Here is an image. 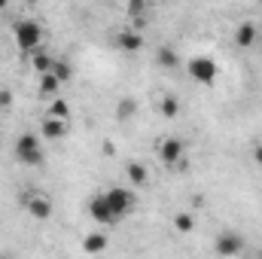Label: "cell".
<instances>
[{
	"instance_id": "obj_12",
	"label": "cell",
	"mask_w": 262,
	"mask_h": 259,
	"mask_svg": "<svg viewBox=\"0 0 262 259\" xmlns=\"http://www.w3.org/2000/svg\"><path fill=\"white\" fill-rule=\"evenodd\" d=\"M40 131H43V137H46V140H61V137L67 134V122H58V119L46 116V119L40 122Z\"/></svg>"
},
{
	"instance_id": "obj_1",
	"label": "cell",
	"mask_w": 262,
	"mask_h": 259,
	"mask_svg": "<svg viewBox=\"0 0 262 259\" xmlns=\"http://www.w3.org/2000/svg\"><path fill=\"white\" fill-rule=\"evenodd\" d=\"M12 34H15V46H18L21 52H28V55L40 52L43 28H40L34 18H18V21H15V28H12Z\"/></svg>"
},
{
	"instance_id": "obj_14",
	"label": "cell",
	"mask_w": 262,
	"mask_h": 259,
	"mask_svg": "<svg viewBox=\"0 0 262 259\" xmlns=\"http://www.w3.org/2000/svg\"><path fill=\"white\" fill-rule=\"evenodd\" d=\"M156 61L162 67H180V55H177L171 46H159V49H156Z\"/></svg>"
},
{
	"instance_id": "obj_19",
	"label": "cell",
	"mask_w": 262,
	"mask_h": 259,
	"mask_svg": "<svg viewBox=\"0 0 262 259\" xmlns=\"http://www.w3.org/2000/svg\"><path fill=\"white\" fill-rule=\"evenodd\" d=\"M174 229H177V232H192V229H195V217L186 213V210H183V213H174Z\"/></svg>"
},
{
	"instance_id": "obj_25",
	"label": "cell",
	"mask_w": 262,
	"mask_h": 259,
	"mask_svg": "<svg viewBox=\"0 0 262 259\" xmlns=\"http://www.w3.org/2000/svg\"><path fill=\"white\" fill-rule=\"evenodd\" d=\"M3 6H6V3H3V0H0V9H3Z\"/></svg>"
},
{
	"instance_id": "obj_20",
	"label": "cell",
	"mask_w": 262,
	"mask_h": 259,
	"mask_svg": "<svg viewBox=\"0 0 262 259\" xmlns=\"http://www.w3.org/2000/svg\"><path fill=\"white\" fill-rule=\"evenodd\" d=\"M134 113H137V101H134V98H122L119 107H116V116H119V119H131Z\"/></svg>"
},
{
	"instance_id": "obj_26",
	"label": "cell",
	"mask_w": 262,
	"mask_h": 259,
	"mask_svg": "<svg viewBox=\"0 0 262 259\" xmlns=\"http://www.w3.org/2000/svg\"><path fill=\"white\" fill-rule=\"evenodd\" d=\"M256 259H262V250H259V256H256Z\"/></svg>"
},
{
	"instance_id": "obj_3",
	"label": "cell",
	"mask_w": 262,
	"mask_h": 259,
	"mask_svg": "<svg viewBox=\"0 0 262 259\" xmlns=\"http://www.w3.org/2000/svg\"><path fill=\"white\" fill-rule=\"evenodd\" d=\"M183 153H186V143L180 137H165L159 143V159L168 168H183Z\"/></svg>"
},
{
	"instance_id": "obj_8",
	"label": "cell",
	"mask_w": 262,
	"mask_h": 259,
	"mask_svg": "<svg viewBox=\"0 0 262 259\" xmlns=\"http://www.w3.org/2000/svg\"><path fill=\"white\" fill-rule=\"evenodd\" d=\"M89 217L98 223V226H110V223H116V213L110 210V204H107V198H104V192L95 195L92 201H89Z\"/></svg>"
},
{
	"instance_id": "obj_7",
	"label": "cell",
	"mask_w": 262,
	"mask_h": 259,
	"mask_svg": "<svg viewBox=\"0 0 262 259\" xmlns=\"http://www.w3.org/2000/svg\"><path fill=\"white\" fill-rule=\"evenodd\" d=\"M25 207L34 220H49L52 217V201L40 192H25Z\"/></svg>"
},
{
	"instance_id": "obj_23",
	"label": "cell",
	"mask_w": 262,
	"mask_h": 259,
	"mask_svg": "<svg viewBox=\"0 0 262 259\" xmlns=\"http://www.w3.org/2000/svg\"><path fill=\"white\" fill-rule=\"evenodd\" d=\"M6 107H12V92L0 89V110H6Z\"/></svg>"
},
{
	"instance_id": "obj_24",
	"label": "cell",
	"mask_w": 262,
	"mask_h": 259,
	"mask_svg": "<svg viewBox=\"0 0 262 259\" xmlns=\"http://www.w3.org/2000/svg\"><path fill=\"white\" fill-rule=\"evenodd\" d=\"M253 162L262 168V143H256V146H253Z\"/></svg>"
},
{
	"instance_id": "obj_10",
	"label": "cell",
	"mask_w": 262,
	"mask_h": 259,
	"mask_svg": "<svg viewBox=\"0 0 262 259\" xmlns=\"http://www.w3.org/2000/svg\"><path fill=\"white\" fill-rule=\"evenodd\" d=\"M256 37H259V31H256L253 21H241L238 31H235V43H238L241 49H250V46L256 43Z\"/></svg>"
},
{
	"instance_id": "obj_2",
	"label": "cell",
	"mask_w": 262,
	"mask_h": 259,
	"mask_svg": "<svg viewBox=\"0 0 262 259\" xmlns=\"http://www.w3.org/2000/svg\"><path fill=\"white\" fill-rule=\"evenodd\" d=\"M15 159H18L21 165H28V168L43 165V146H40V137L31 134V131H25V134L15 140Z\"/></svg>"
},
{
	"instance_id": "obj_4",
	"label": "cell",
	"mask_w": 262,
	"mask_h": 259,
	"mask_svg": "<svg viewBox=\"0 0 262 259\" xmlns=\"http://www.w3.org/2000/svg\"><path fill=\"white\" fill-rule=\"evenodd\" d=\"M186 73L195 79V82H201V85H210L213 79H216V61L213 58H204V55H195L189 64H186Z\"/></svg>"
},
{
	"instance_id": "obj_18",
	"label": "cell",
	"mask_w": 262,
	"mask_h": 259,
	"mask_svg": "<svg viewBox=\"0 0 262 259\" xmlns=\"http://www.w3.org/2000/svg\"><path fill=\"white\" fill-rule=\"evenodd\" d=\"M58 79L52 76V73H46V76H40V95H46V98H52V95H58Z\"/></svg>"
},
{
	"instance_id": "obj_9",
	"label": "cell",
	"mask_w": 262,
	"mask_h": 259,
	"mask_svg": "<svg viewBox=\"0 0 262 259\" xmlns=\"http://www.w3.org/2000/svg\"><path fill=\"white\" fill-rule=\"evenodd\" d=\"M116 46H119L122 52H140V49H143V37H140L137 31L125 28V31L116 34Z\"/></svg>"
},
{
	"instance_id": "obj_21",
	"label": "cell",
	"mask_w": 262,
	"mask_h": 259,
	"mask_svg": "<svg viewBox=\"0 0 262 259\" xmlns=\"http://www.w3.org/2000/svg\"><path fill=\"white\" fill-rule=\"evenodd\" d=\"M52 76H55L58 82H67V79L73 76V70H70V64H67V61H58V58H55V67H52Z\"/></svg>"
},
{
	"instance_id": "obj_17",
	"label": "cell",
	"mask_w": 262,
	"mask_h": 259,
	"mask_svg": "<svg viewBox=\"0 0 262 259\" xmlns=\"http://www.w3.org/2000/svg\"><path fill=\"white\" fill-rule=\"evenodd\" d=\"M125 174H128V180L134 186H143V183H146V165H140V162H128Z\"/></svg>"
},
{
	"instance_id": "obj_22",
	"label": "cell",
	"mask_w": 262,
	"mask_h": 259,
	"mask_svg": "<svg viewBox=\"0 0 262 259\" xmlns=\"http://www.w3.org/2000/svg\"><path fill=\"white\" fill-rule=\"evenodd\" d=\"M143 9H146V3H143V0H134V3H128V6H125V12H128L131 18L143 15Z\"/></svg>"
},
{
	"instance_id": "obj_5",
	"label": "cell",
	"mask_w": 262,
	"mask_h": 259,
	"mask_svg": "<svg viewBox=\"0 0 262 259\" xmlns=\"http://www.w3.org/2000/svg\"><path fill=\"white\" fill-rule=\"evenodd\" d=\"M104 198H107L110 210L116 213V220L134 210V195H131V189H125V186H113V189H107V192H104Z\"/></svg>"
},
{
	"instance_id": "obj_11",
	"label": "cell",
	"mask_w": 262,
	"mask_h": 259,
	"mask_svg": "<svg viewBox=\"0 0 262 259\" xmlns=\"http://www.w3.org/2000/svg\"><path fill=\"white\" fill-rule=\"evenodd\" d=\"M107 244H110V241H107V235H104V232H92V235H85V238H82V250H85V253H92V256L104 253V250H107Z\"/></svg>"
},
{
	"instance_id": "obj_15",
	"label": "cell",
	"mask_w": 262,
	"mask_h": 259,
	"mask_svg": "<svg viewBox=\"0 0 262 259\" xmlns=\"http://www.w3.org/2000/svg\"><path fill=\"white\" fill-rule=\"evenodd\" d=\"M31 58H34V70H37L40 76H46V73H52V67H55V58H49V55H46L43 49H40V52H34Z\"/></svg>"
},
{
	"instance_id": "obj_6",
	"label": "cell",
	"mask_w": 262,
	"mask_h": 259,
	"mask_svg": "<svg viewBox=\"0 0 262 259\" xmlns=\"http://www.w3.org/2000/svg\"><path fill=\"white\" fill-rule=\"evenodd\" d=\"M213 250H216V256L232 259L244 250V238H241L238 232H220L216 241H213Z\"/></svg>"
},
{
	"instance_id": "obj_13",
	"label": "cell",
	"mask_w": 262,
	"mask_h": 259,
	"mask_svg": "<svg viewBox=\"0 0 262 259\" xmlns=\"http://www.w3.org/2000/svg\"><path fill=\"white\" fill-rule=\"evenodd\" d=\"M46 116H52V119H58V122H67V119H70V104H67L64 98H52Z\"/></svg>"
},
{
	"instance_id": "obj_16",
	"label": "cell",
	"mask_w": 262,
	"mask_h": 259,
	"mask_svg": "<svg viewBox=\"0 0 262 259\" xmlns=\"http://www.w3.org/2000/svg\"><path fill=\"white\" fill-rule=\"evenodd\" d=\"M162 113L168 116V119H174V116H180V98L177 95H162Z\"/></svg>"
}]
</instances>
